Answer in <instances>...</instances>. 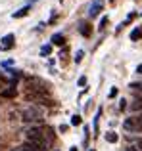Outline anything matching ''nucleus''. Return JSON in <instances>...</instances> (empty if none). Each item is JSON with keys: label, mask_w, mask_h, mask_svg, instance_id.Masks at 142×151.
<instances>
[{"label": "nucleus", "mask_w": 142, "mask_h": 151, "mask_svg": "<svg viewBox=\"0 0 142 151\" xmlns=\"http://www.w3.org/2000/svg\"><path fill=\"white\" fill-rule=\"evenodd\" d=\"M25 138H27V144H31L35 149L38 151H46L50 147V144L54 142V134L50 132V128H38V126H33L25 132Z\"/></svg>", "instance_id": "nucleus-1"}, {"label": "nucleus", "mask_w": 142, "mask_h": 151, "mask_svg": "<svg viewBox=\"0 0 142 151\" xmlns=\"http://www.w3.org/2000/svg\"><path fill=\"white\" fill-rule=\"evenodd\" d=\"M123 128L127 130V132H142V113L135 115V117L125 119Z\"/></svg>", "instance_id": "nucleus-2"}, {"label": "nucleus", "mask_w": 142, "mask_h": 151, "mask_svg": "<svg viewBox=\"0 0 142 151\" xmlns=\"http://www.w3.org/2000/svg\"><path fill=\"white\" fill-rule=\"evenodd\" d=\"M42 109L41 107H37V105H31V107H27L25 111H23V121L25 122H37V121H41L42 119Z\"/></svg>", "instance_id": "nucleus-3"}, {"label": "nucleus", "mask_w": 142, "mask_h": 151, "mask_svg": "<svg viewBox=\"0 0 142 151\" xmlns=\"http://www.w3.org/2000/svg\"><path fill=\"white\" fill-rule=\"evenodd\" d=\"M102 8H104V2H102V0H96V2H94L92 6H90L88 15H90V17H96V15L100 14V10H102Z\"/></svg>", "instance_id": "nucleus-4"}, {"label": "nucleus", "mask_w": 142, "mask_h": 151, "mask_svg": "<svg viewBox=\"0 0 142 151\" xmlns=\"http://www.w3.org/2000/svg\"><path fill=\"white\" fill-rule=\"evenodd\" d=\"M14 46V35H6L2 38V44H0V50H10Z\"/></svg>", "instance_id": "nucleus-5"}, {"label": "nucleus", "mask_w": 142, "mask_h": 151, "mask_svg": "<svg viewBox=\"0 0 142 151\" xmlns=\"http://www.w3.org/2000/svg\"><path fill=\"white\" fill-rule=\"evenodd\" d=\"M15 94H17L15 86H10V88H6V90L0 92V98H15Z\"/></svg>", "instance_id": "nucleus-6"}, {"label": "nucleus", "mask_w": 142, "mask_h": 151, "mask_svg": "<svg viewBox=\"0 0 142 151\" xmlns=\"http://www.w3.org/2000/svg\"><path fill=\"white\" fill-rule=\"evenodd\" d=\"M64 42H65V37H64L62 33H56V35L52 37V44H56V46H62Z\"/></svg>", "instance_id": "nucleus-7"}, {"label": "nucleus", "mask_w": 142, "mask_h": 151, "mask_svg": "<svg viewBox=\"0 0 142 151\" xmlns=\"http://www.w3.org/2000/svg\"><path fill=\"white\" fill-rule=\"evenodd\" d=\"M79 31H81V35H83V37H90V33H92V29H90V25H88V23H81Z\"/></svg>", "instance_id": "nucleus-8"}, {"label": "nucleus", "mask_w": 142, "mask_h": 151, "mask_svg": "<svg viewBox=\"0 0 142 151\" xmlns=\"http://www.w3.org/2000/svg\"><path fill=\"white\" fill-rule=\"evenodd\" d=\"M27 14H29V8H21V10H19V12H15V14L12 15V17H14V19H19V17H25Z\"/></svg>", "instance_id": "nucleus-9"}, {"label": "nucleus", "mask_w": 142, "mask_h": 151, "mask_svg": "<svg viewBox=\"0 0 142 151\" xmlns=\"http://www.w3.org/2000/svg\"><path fill=\"white\" fill-rule=\"evenodd\" d=\"M106 142H109V144H115V142H117V134H115V132H106Z\"/></svg>", "instance_id": "nucleus-10"}, {"label": "nucleus", "mask_w": 142, "mask_h": 151, "mask_svg": "<svg viewBox=\"0 0 142 151\" xmlns=\"http://www.w3.org/2000/svg\"><path fill=\"white\" fill-rule=\"evenodd\" d=\"M14 151H38V149H35L31 144H25V145H19V147H15Z\"/></svg>", "instance_id": "nucleus-11"}, {"label": "nucleus", "mask_w": 142, "mask_h": 151, "mask_svg": "<svg viewBox=\"0 0 142 151\" xmlns=\"http://www.w3.org/2000/svg\"><path fill=\"white\" fill-rule=\"evenodd\" d=\"M138 38H142V29H135L131 33V40H138Z\"/></svg>", "instance_id": "nucleus-12"}, {"label": "nucleus", "mask_w": 142, "mask_h": 151, "mask_svg": "<svg viewBox=\"0 0 142 151\" xmlns=\"http://www.w3.org/2000/svg\"><path fill=\"white\" fill-rule=\"evenodd\" d=\"M81 122H83L81 115H73V117H71V124H73V126H79Z\"/></svg>", "instance_id": "nucleus-13"}, {"label": "nucleus", "mask_w": 142, "mask_h": 151, "mask_svg": "<svg viewBox=\"0 0 142 151\" xmlns=\"http://www.w3.org/2000/svg\"><path fill=\"white\" fill-rule=\"evenodd\" d=\"M50 52H52V46L46 44V46H42V48H41V55H48Z\"/></svg>", "instance_id": "nucleus-14"}, {"label": "nucleus", "mask_w": 142, "mask_h": 151, "mask_svg": "<svg viewBox=\"0 0 142 151\" xmlns=\"http://www.w3.org/2000/svg\"><path fill=\"white\" fill-rule=\"evenodd\" d=\"M106 25H108V17L104 15V17H102V21H100V25H98V29H100V31H104V27H106Z\"/></svg>", "instance_id": "nucleus-15"}, {"label": "nucleus", "mask_w": 142, "mask_h": 151, "mask_svg": "<svg viewBox=\"0 0 142 151\" xmlns=\"http://www.w3.org/2000/svg\"><path fill=\"white\" fill-rule=\"evenodd\" d=\"M133 109H142V98H138V100L133 103Z\"/></svg>", "instance_id": "nucleus-16"}, {"label": "nucleus", "mask_w": 142, "mask_h": 151, "mask_svg": "<svg viewBox=\"0 0 142 151\" xmlns=\"http://www.w3.org/2000/svg\"><path fill=\"white\" fill-rule=\"evenodd\" d=\"M135 147H138V149L142 151V138H138V140L135 142Z\"/></svg>", "instance_id": "nucleus-17"}, {"label": "nucleus", "mask_w": 142, "mask_h": 151, "mask_svg": "<svg viewBox=\"0 0 142 151\" xmlns=\"http://www.w3.org/2000/svg\"><path fill=\"white\" fill-rule=\"evenodd\" d=\"M83 59V52H77V55H75V63H79Z\"/></svg>", "instance_id": "nucleus-18"}, {"label": "nucleus", "mask_w": 142, "mask_h": 151, "mask_svg": "<svg viewBox=\"0 0 142 151\" xmlns=\"http://www.w3.org/2000/svg\"><path fill=\"white\" fill-rule=\"evenodd\" d=\"M86 84V77H81L79 78V86H85Z\"/></svg>", "instance_id": "nucleus-19"}, {"label": "nucleus", "mask_w": 142, "mask_h": 151, "mask_svg": "<svg viewBox=\"0 0 142 151\" xmlns=\"http://www.w3.org/2000/svg\"><path fill=\"white\" fill-rule=\"evenodd\" d=\"M117 96V88H112V92H109V98H115Z\"/></svg>", "instance_id": "nucleus-20"}, {"label": "nucleus", "mask_w": 142, "mask_h": 151, "mask_svg": "<svg viewBox=\"0 0 142 151\" xmlns=\"http://www.w3.org/2000/svg\"><path fill=\"white\" fill-rule=\"evenodd\" d=\"M127 151H140V149H138V147H135V145H129Z\"/></svg>", "instance_id": "nucleus-21"}, {"label": "nucleus", "mask_w": 142, "mask_h": 151, "mask_svg": "<svg viewBox=\"0 0 142 151\" xmlns=\"http://www.w3.org/2000/svg\"><path fill=\"white\" fill-rule=\"evenodd\" d=\"M127 107V103H125V100H121V103H119V109H125Z\"/></svg>", "instance_id": "nucleus-22"}, {"label": "nucleus", "mask_w": 142, "mask_h": 151, "mask_svg": "<svg viewBox=\"0 0 142 151\" xmlns=\"http://www.w3.org/2000/svg\"><path fill=\"white\" fill-rule=\"evenodd\" d=\"M136 73H140V75H142V65H138V67H136Z\"/></svg>", "instance_id": "nucleus-23"}, {"label": "nucleus", "mask_w": 142, "mask_h": 151, "mask_svg": "<svg viewBox=\"0 0 142 151\" xmlns=\"http://www.w3.org/2000/svg\"><path fill=\"white\" fill-rule=\"evenodd\" d=\"M69 151H77V147H71V149H69Z\"/></svg>", "instance_id": "nucleus-24"}, {"label": "nucleus", "mask_w": 142, "mask_h": 151, "mask_svg": "<svg viewBox=\"0 0 142 151\" xmlns=\"http://www.w3.org/2000/svg\"><path fill=\"white\" fill-rule=\"evenodd\" d=\"M31 2H35V0H31Z\"/></svg>", "instance_id": "nucleus-25"}, {"label": "nucleus", "mask_w": 142, "mask_h": 151, "mask_svg": "<svg viewBox=\"0 0 142 151\" xmlns=\"http://www.w3.org/2000/svg\"><path fill=\"white\" fill-rule=\"evenodd\" d=\"M90 151H94V149H90Z\"/></svg>", "instance_id": "nucleus-26"}]
</instances>
